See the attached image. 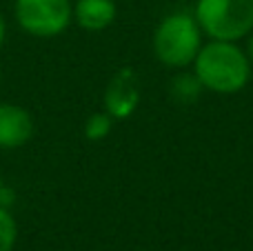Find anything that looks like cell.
<instances>
[{"label": "cell", "mask_w": 253, "mask_h": 251, "mask_svg": "<svg viewBox=\"0 0 253 251\" xmlns=\"http://www.w3.org/2000/svg\"><path fill=\"white\" fill-rule=\"evenodd\" d=\"M193 74L202 87L215 93H238L251 78V60L236 42L211 40L193 60Z\"/></svg>", "instance_id": "1"}, {"label": "cell", "mask_w": 253, "mask_h": 251, "mask_svg": "<svg viewBox=\"0 0 253 251\" xmlns=\"http://www.w3.org/2000/svg\"><path fill=\"white\" fill-rule=\"evenodd\" d=\"M202 47V29L189 13H171L162 18L153 34V53L167 67H187L196 60Z\"/></svg>", "instance_id": "2"}, {"label": "cell", "mask_w": 253, "mask_h": 251, "mask_svg": "<svg viewBox=\"0 0 253 251\" xmlns=\"http://www.w3.org/2000/svg\"><path fill=\"white\" fill-rule=\"evenodd\" d=\"M193 18L211 40L236 42L253 31V0H198Z\"/></svg>", "instance_id": "3"}, {"label": "cell", "mask_w": 253, "mask_h": 251, "mask_svg": "<svg viewBox=\"0 0 253 251\" xmlns=\"http://www.w3.org/2000/svg\"><path fill=\"white\" fill-rule=\"evenodd\" d=\"M13 18L34 38H56L74 22L71 0H13Z\"/></svg>", "instance_id": "4"}, {"label": "cell", "mask_w": 253, "mask_h": 251, "mask_svg": "<svg viewBox=\"0 0 253 251\" xmlns=\"http://www.w3.org/2000/svg\"><path fill=\"white\" fill-rule=\"evenodd\" d=\"M140 105V83L131 67H123L114 74L105 89V111L114 120H126Z\"/></svg>", "instance_id": "5"}, {"label": "cell", "mask_w": 253, "mask_h": 251, "mask_svg": "<svg viewBox=\"0 0 253 251\" xmlns=\"http://www.w3.org/2000/svg\"><path fill=\"white\" fill-rule=\"evenodd\" d=\"M36 123L29 109L16 102H0V149H20L34 138Z\"/></svg>", "instance_id": "6"}, {"label": "cell", "mask_w": 253, "mask_h": 251, "mask_svg": "<svg viewBox=\"0 0 253 251\" xmlns=\"http://www.w3.org/2000/svg\"><path fill=\"white\" fill-rule=\"evenodd\" d=\"M116 2L114 0H76L74 2V20L78 27L87 31H102L116 20Z\"/></svg>", "instance_id": "7"}, {"label": "cell", "mask_w": 253, "mask_h": 251, "mask_svg": "<svg viewBox=\"0 0 253 251\" xmlns=\"http://www.w3.org/2000/svg\"><path fill=\"white\" fill-rule=\"evenodd\" d=\"M202 83L198 80L196 74H178L171 83V96L175 98L182 105H189V102H196L198 96L202 91Z\"/></svg>", "instance_id": "8"}, {"label": "cell", "mask_w": 253, "mask_h": 251, "mask_svg": "<svg viewBox=\"0 0 253 251\" xmlns=\"http://www.w3.org/2000/svg\"><path fill=\"white\" fill-rule=\"evenodd\" d=\"M111 127H114V118L107 111H96L84 123V138L91 142H100L111 133Z\"/></svg>", "instance_id": "9"}, {"label": "cell", "mask_w": 253, "mask_h": 251, "mask_svg": "<svg viewBox=\"0 0 253 251\" xmlns=\"http://www.w3.org/2000/svg\"><path fill=\"white\" fill-rule=\"evenodd\" d=\"M18 243V222L11 209L0 205V251H13Z\"/></svg>", "instance_id": "10"}, {"label": "cell", "mask_w": 253, "mask_h": 251, "mask_svg": "<svg viewBox=\"0 0 253 251\" xmlns=\"http://www.w3.org/2000/svg\"><path fill=\"white\" fill-rule=\"evenodd\" d=\"M4 40H7V22H4V16L0 13V49H2Z\"/></svg>", "instance_id": "11"}, {"label": "cell", "mask_w": 253, "mask_h": 251, "mask_svg": "<svg viewBox=\"0 0 253 251\" xmlns=\"http://www.w3.org/2000/svg\"><path fill=\"white\" fill-rule=\"evenodd\" d=\"M247 51H249L247 56H249V60H251V65H253V31L249 34V49H247Z\"/></svg>", "instance_id": "12"}, {"label": "cell", "mask_w": 253, "mask_h": 251, "mask_svg": "<svg viewBox=\"0 0 253 251\" xmlns=\"http://www.w3.org/2000/svg\"><path fill=\"white\" fill-rule=\"evenodd\" d=\"M2 187H4V180H2V171H0V191H2Z\"/></svg>", "instance_id": "13"}, {"label": "cell", "mask_w": 253, "mask_h": 251, "mask_svg": "<svg viewBox=\"0 0 253 251\" xmlns=\"http://www.w3.org/2000/svg\"><path fill=\"white\" fill-rule=\"evenodd\" d=\"M0 84H2V69H0Z\"/></svg>", "instance_id": "14"}]
</instances>
